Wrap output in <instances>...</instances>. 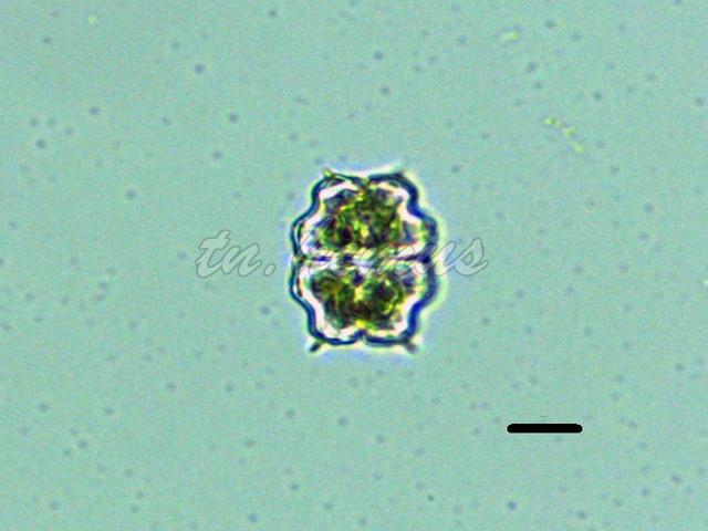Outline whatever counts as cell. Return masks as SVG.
Wrapping results in <instances>:
<instances>
[{
    "mask_svg": "<svg viewBox=\"0 0 708 531\" xmlns=\"http://www.w3.org/2000/svg\"><path fill=\"white\" fill-rule=\"evenodd\" d=\"M299 278L304 294L322 308L332 326L358 330L404 315L427 287L428 274L418 261L374 267L320 262L304 267Z\"/></svg>",
    "mask_w": 708,
    "mask_h": 531,
    "instance_id": "6da1fadb",
    "label": "cell"
}]
</instances>
